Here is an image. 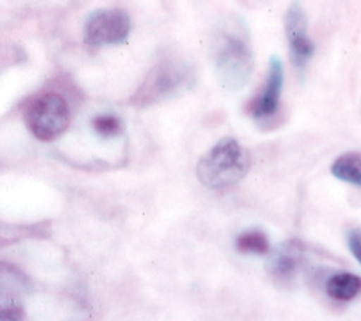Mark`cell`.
Returning a JSON list of instances; mask_svg holds the SVG:
<instances>
[{
    "instance_id": "cell-1",
    "label": "cell",
    "mask_w": 361,
    "mask_h": 321,
    "mask_svg": "<svg viewBox=\"0 0 361 321\" xmlns=\"http://www.w3.org/2000/svg\"><path fill=\"white\" fill-rule=\"evenodd\" d=\"M195 82V68L190 62L165 58L149 71L130 102L140 108L157 105L185 94L194 87Z\"/></svg>"
},
{
    "instance_id": "cell-2",
    "label": "cell",
    "mask_w": 361,
    "mask_h": 321,
    "mask_svg": "<svg viewBox=\"0 0 361 321\" xmlns=\"http://www.w3.org/2000/svg\"><path fill=\"white\" fill-rule=\"evenodd\" d=\"M250 166L248 151L234 138L225 136L198 161L197 176L211 190H225L238 183Z\"/></svg>"
},
{
    "instance_id": "cell-3",
    "label": "cell",
    "mask_w": 361,
    "mask_h": 321,
    "mask_svg": "<svg viewBox=\"0 0 361 321\" xmlns=\"http://www.w3.org/2000/svg\"><path fill=\"white\" fill-rule=\"evenodd\" d=\"M211 55L222 86L228 90L244 87L254 68L252 52L245 35L238 30H221L212 36Z\"/></svg>"
},
{
    "instance_id": "cell-4",
    "label": "cell",
    "mask_w": 361,
    "mask_h": 321,
    "mask_svg": "<svg viewBox=\"0 0 361 321\" xmlns=\"http://www.w3.org/2000/svg\"><path fill=\"white\" fill-rule=\"evenodd\" d=\"M25 122L35 138L43 143L55 141L71 123V111L66 101L58 94H43L27 104Z\"/></svg>"
},
{
    "instance_id": "cell-5",
    "label": "cell",
    "mask_w": 361,
    "mask_h": 321,
    "mask_svg": "<svg viewBox=\"0 0 361 321\" xmlns=\"http://www.w3.org/2000/svg\"><path fill=\"white\" fill-rule=\"evenodd\" d=\"M130 32V19L121 9H101L90 13L83 28V42L90 48L122 44Z\"/></svg>"
},
{
    "instance_id": "cell-6",
    "label": "cell",
    "mask_w": 361,
    "mask_h": 321,
    "mask_svg": "<svg viewBox=\"0 0 361 321\" xmlns=\"http://www.w3.org/2000/svg\"><path fill=\"white\" fill-rule=\"evenodd\" d=\"M286 35L290 46V61L294 69L302 76L314 55V43L308 36L307 16L298 2L291 4L287 11Z\"/></svg>"
},
{
    "instance_id": "cell-7",
    "label": "cell",
    "mask_w": 361,
    "mask_h": 321,
    "mask_svg": "<svg viewBox=\"0 0 361 321\" xmlns=\"http://www.w3.org/2000/svg\"><path fill=\"white\" fill-rule=\"evenodd\" d=\"M284 83V69L279 58L273 56L268 65V73L264 85L247 104V114L255 119H268L279 111L280 97Z\"/></svg>"
},
{
    "instance_id": "cell-8",
    "label": "cell",
    "mask_w": 361,
    "mask_h": 321,
    "mask_svg": "<svg viewBox=\"0 0 361 321\" xmlns=\"http://www.w3.org/2000/svg\"><path fill=\"white\" fill-rule=\"evenodd\" d=\"M305 247L301 241L283 244L268 261V272L280 284L291 283L304 262Z\"/></svg>"
},
{
    "instance_id": "cell-9",
    "label": "cell",
    "mask_w": 361,
    "mask_h": 321,
    "mask_svg": "<svg viewBox=\"0 0 361 321\" xmlns=\"http://www.w3.org/2000/svg\"><path fill=\"white\" fill-rule=\"evenodd\" d=\"M326 293L336 301H351L361 294V277L351 272L333 274L326 283Z\"/></svg>"
},
{
    "instance_id": "cell-10",
    "label": "cell",
    "mask_w": 361,
    "mask_h": 321,
    "mask_svg": "<svg viewBox=\"0 0 361 321\" xmlns=\"http://www.w3.org/2000/svg\"><path fill=\"white\" fill-rule=\"evenodd\" d=\"M331 174L337 179L361 188V154L347 152L338 157L331 165Z\"/></svg>"
},
{
    "instance_id": "cell-11",
    "label": "cell",
    "mask_w": 361,
    "mask_h": 321,
    "mask_svg": "<svg viewBox=\"0 0 361 321\" xmlns=\"http://www.w3.org/2000/svg\"><path fill=\"white\" fill-rule=\"evenodd\" d=\"M237 250L244 254L264 255L269 251V243L264 233L252 229V231H247L237 238Z\"/></svg>"
},
{
    "instance_id": "cell-12",
    "label": "cell",
    "mask_w": 361,
    "mask_h": 321,
    "mask_svg": "<svg viewBox=\"0 0 361 321\" xmlns=\"http://www.w3.org/2000/svg\"><path fill=\"white\" fill-rule=\"evenodd\" d=\"M92 128L101 138H105V140L119 136L123 129L121 119L112 114L97 115L92 119Z\"/></svg>"
},
{
    "instance_id": "cell-13",
    "label": "cell",
    "mask_w": 361,
    "mask_h": 321,
    "mask_svg": "<svg viewBox=\"0 0 361 321\" xmlns=\"http://www.w3.org/2000/svg\"><path fill=\"white\" fill-rule=\"evenodd\" d=\"M25 307L13 297L0 291V321H23Z\"/></svg>"
},
{
    "instance_id": "cell-14",
    "label": "cell",
    "mask_w": 361,
    "mask_h": 321,
    "mask_svg": "<svg viewBox=\"0 0 361 321\" xmlns=\"http://www.w3.org/2000/svg\"><path fill=\"white\" fill-rule=\"evenodd\" d=\"M348 247L357 261L361 264V228H354L348 233Z\"/></svg>"
}]
</instances>
